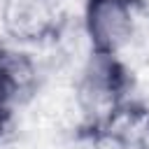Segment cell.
Wrapping results in <instances>:
<instances>
[{"label":"cell","mask_w":149,"mask_h":149,"mask_svg":"<svg viewBox=\"0 0 149 149\" xmlns=\"http://www.w3.org/2000/svg\"><path fill=\"white\" fill-rule=\"evenodd\" d=\"M84 28L93 44V54L116 56L133 35L130 5L119 0H86Z\"/></svg>","instance_id":"6da1fadb"},{"label":"cell","mask_w":149,"mask_h":149,"mask_svg":"<svg viewBox=\"0 0 149 149\" xmlns=\"http://www.w3.org/2000/svg\"><path fill=\"white\" fill-rule=\"evenodd\" d=\"M5 21L16 35L35 37L49 23V9L44 0H9L5 9Z\"/></svg>","instance_id":"7a4b0ae2"},{"label":"cell","mask_w":149,"mask_h":149,"mask_svg":"<svg viewBox=\"0 0 149 149\" xmlns=\"http://www.w3.org/2000/svg\"><path fill=\"white\" fill-rule=\"evenodd\" d=\"M16 81L14 77L9 74V70L2 65V58H0V123H2V116L9 112V102L14 98V91H16Z\"/></svg>","instance_id":"3957f363"},{"label":"cell","mask_w":149,"mask_h":149,"mask_svg":"<svg viewBox=\"0 0 149 149\" xmlns=\"http://www.w3.org/2000/svg\"><path fill=\"white\" fill-rule=\"evenodd\" d=\"M93 149H135L123 135H119V133H100L98 137H95V142H93Z\"/></svg>","instance_id":"277c9868"},{"label":"cell","mask_w":149,"mask_h":149,"mask_svg":"<svg viewBox=\"0 0 149 149\" xmlns=\"http://www.w3.org/2000/svg\"><path fill=\"white\" fill-rule=\"evenodd\" d=\"M135 149H149V119L142 123V128H140V133H137Z\"/></svg>","instance_id":"5b68a950"},{"label":"cell","mask_w":149,"mask_h":149,"mask_svg":"<svg viewBox=\"0 0 149 149\" xmlns=\"http://www.w3.org/2000/svg\"><path fill=\"white\" fill-rule=\"evenodd\" d=\"M119 2H126V5H135L137 0H119Z\"/></svg>","instance_id":"8992f818"}]
</instances>
